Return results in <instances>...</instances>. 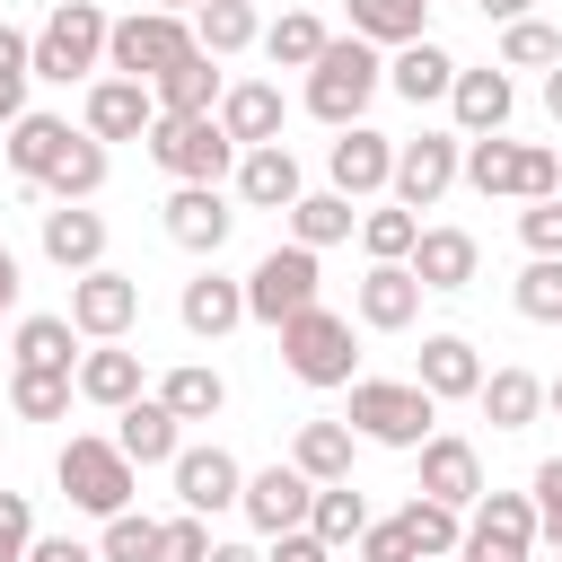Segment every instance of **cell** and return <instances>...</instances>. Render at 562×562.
Masks as SVG:
<instances>
[{
    "label": "cell",
    "instance_id": "cell-1",
    "mask_svg": "<svg viewBox=\"0 0 562 562\" xmlns=\"http://www.w3.org/2000/svg\"><path fill=\"white\" fill-rule=\"evenodd\" d=\"M53 483H61V501H70V509H88V518L105 527V518H123V509H132L140 465H132L114 439L79 430V439H61V457H53Z\"/></svg>",
    "mask_w": 562,
    "mask_h": 562
},
{
    "label": "cell",
    "instance_id": "cell-2",
    "mask_svg": "<svg viewBox=\"0 0 562 562\" xmlns=\"http://www.w3.org/2000/svg\"><path fill=\"white\" fill-rule=\"evenodd\" d=\"M386 88V61H378V44H360V35H334L325 44V61L307 70V114L316 123H334V132H351L360 114H369V97Z\"/></svg>",
    "mask_w": 562,
    "mask_h": 562
},
{
    "label": "cell",
    "instance_id": "cell-3",
    "mask_svg": "<svg viewBox=\"0 0 562 562\" xmlns=\"http://www.w3.org/2000/svg\"><path fill=\"white\" fill-rule=\"evenodd\" d=\"M351 439H369V448H422L430 439V422H439V404L413 386V378H351Z\"/></svg>",
    "mask_w": 562,
    "mask_h": 562
},
{
    "label": "cell",
    "instance_id": "cell-4",
    "mask_svg": "<svg viewBox=\"0 0 562 562\" xmlns=\"http://www.w3.org/2000/svg\"><path fill=\"white\" fill-rule=\"evenodd\" d=\"M105 35H114V18H105L97 0H61V9L35 26V79H53V88L97 79V70H105Z\"/></svg>",
    "mask_w": 562,
    "mask_h": 562
},
{
    "label": "cell",
    "instance_id": "cell-5",
    "mask_svg": "<svg viewBox=\"0 0 562 562\" xmlns=\"http://www.w3.org/2000/svg\"><path fill=\"white\" fill-rule=\"evenodd\" d=\"M281 369H290L299 386H351V378H360L351 316H334L325 299H316L307 316H290V325H281Z\"/></svg>",
    "mask_w": 562,
    "mask_h": 562
},
{
    "label": "cell",
    "instance_id": "cell-6",
    "mask_svg": "<svg viewBox=\"0 0 562 562\" xmlns=\"http://www.w3.org/2000/svg\"><path fill=\"white\" fill-rule=\"evenodd\" d=\"M184 53H193V18H167V9H132L105 35V70L114 79H140V88H158Z\"/></svg>",
    "mask_w": 562,
    "mask_h": 562
},
{
    "label": "cell",
    "instance_id": "cell-7",
    "mask_svg": "<svg viewBox=\"0 0 562 562\" xmlns=\"http://www.w3.org/2000/svg\"><path fill=\"white\" fill-rule=\"evenodd\" d=\"M149 158L176 176V184H220V176H237V140L220 132V114H158L149 123Z\"/></svg>",
    "mask_w": 562,
    "mask_h": 562
},
{
    "label": "cell",
    "instance_id": "cell-8",
    "mask_svg": "<svg viewBox=\"0 0 562 562\" xmlns=\"http://www.w3.org/2000/svg\"><path fill=\"white\" fill-rule=\"evenodd\" d=\"M307 307H316V255H307V246H272V255L246 272V316L281 334V325L307 316Z\"/></svg>",
    "mask_w": 562,
    "mask_h": 562
},
{
    "label": "cell",
    "instance_id": "cell-9",
    "mask_svg": "<svg viewBox=\"0 0 562 562\" xmlns=\"http://www.w3.org/2000/svg\"><path fill=\"white\" fill-rule=\"evenodd\" d=\"M536 544H544V527H536L527 492H483L465 509V562H527Z\"/></svg>",
    "mask_w": 562,
    "mask_h": 562
},
{
    "label": "cell",
    "instance_id": "cell-10",
    "mask_svg": "<svg viewBox=\"0 0 562 562\" xmlns=\"http://www.w3.org/2000/svg\"><path fill=\"white\" fill-rule=\"evenodd\" d=\"M70 325H79V342H123V334L140 325V281L114 272V263L79 272V281H70Z\"/></svg>",
    "mask_w": 562,
    "mask_h": 562
},
{
    "label": "cell",
    "instance_id": "cell-11",
    "mask_svg": "<svg viewBox=\"0 0 562 562\" xmlns=\"http://www.w3.org/2000/svg\"><path fill=\"white\" fill-rule=\"evenodd\" d=\"M457 176H465V140H457V132H422V140H395V184H386V193H395L404 211H430Z\"/></svg>",
    "mask_w": 562,
    "mask_h": 562
},
{
    "label": "cell",
    "instance_id": "cell-12",
    "mask_svg": "<svg viewBox=\"0 0 562 562\" xmlns=\"http://www.w3.org/2000/svg\"><path fill=\"white\" fill-rule=\"evenodd\" d=\"M149 123H158V97H149L140 79H114V70L88 79V114H79L88 140H105V149H114V140H149Z\"/></svg>",
    "mask_w": 562,
    "mask_h": 562
},
{
    "label": "cell",
    "instance_id": "cell-13",
    "mask_svg": "<svg viewBox=\"0 0 562 562\" xmlns=\"http://www.w3.org/2000/svg\"><path fill=\"white\" fill-rule=\"evenodd\" d=\"M167 474H176V509H193V518H211V509H237V501H246V465H237L220 439H211V448H184Z\"/></svg>",
    "mask_w": 562,
    "mask_h": 562
},
{
    "label": "cell",
    "instance_id": "cell-14",
    "mask_svg": "<svg viewBox=\"0 0 562 562\" xmlns=\"http://www.w3.org/2000/svg\"><path fill=\"white\" fill-rule=\"evenodd\" d=\"M246 527L255 536H290V527H307V509H316V483L281 457V465H263V474H246Z\"/></svg>",
    "mask_w": 562,
    "mask_h": 562
},
{
    "label": "cell",
    "instance_id": "cell-15",
    "mask_svg": "<svg viewBox=\"0 0 562 562\" xmlns=\"http://www.w3.org/2000/svg\"><path fill=\"white\" fill-rule=\"evenodd\" d=\"M325 176H334V193L369 202V193L395 184V140L369 132V123H351V132H334V149H325Z\"/></svg>",
    "mask_w": 562,
    "mask_h": 562
},
{
    "label": "cell",
    "instance_id": "cell-16",
    "mask_svg": "<svg viewBox=\"0 0 562 562\" xmlns=\"http://www.w3.org/2000/svg\"><path fill=\"white\" fill-rule=\"evenodd\" d=\"M413 386H422L430 404H474V395H483V351H474L465 334H422Z\"/></svg>",
    "mask_w": 562,
    "mask_h": 562
},
{
    "label": "cell",
    "instance_id": "cell-17",
    "mask_svg": "<svg viewBox=\"0 0 562 562\" xmlns=\"http://www.w3.org/2000/svg\"><path fill=\"white\" fill-rule=\"evenodd\" d=\"M492 483H483V457H474V439H457V430H430L422 439V501H448V509H474Z\"/></svg>",
    "mask_w": 562,
    "mask_h": 562
},
{
    "label": "cell",
    "instance_id": "cell-18",
    "mask_svg": "<svg viewBox=\"0 0 562 562\" xmlns=\"http://www.w3.org/2000/svg\"><path fill=\"white\" fill-rule=\"evenodd\" d=\"M509 105H518V88H509V70H501V61H483V70H457V88H448L457 140H492V132H509Z\"/></svg>",
    "mask_w": 562,
    "mask_h": 562
},
{
    "label": "cell",
    "instance_id": "cell-19",
    "mask_svg": "<svg viewBox=\"0 0 562 562\" xmlns=\"http://www.w3.org/2000/svg\"><path fill=\"white\" fill-rule=\"evenodd\" d=\"M422 281H413V263H369L360 272V290H351V316L369 325V334H404L413 316H422Z\"/></svg>",
    "mask_w": 562,
    "mask_h": 562
},
{
    "label": "cell",
    "instance_id": "cell-20",
    "mask_svg": "<svg viewBox=\"0 0 562 562\" xmlns=\"http://www.w3.org/2000/svg\"><path fill=\"white\" fill-rule=\"evenodd\" d=\"M228 228H237V211H228L220 184H176V193H167V237H176L184 255H220Z\"/></svg>",
    "mask_w": 562,
    "mask_h": 562
},
{
    "label": "cell",
    "instance_id": "cell-21",
    "mask_svg": "<svg viewBox=\"0 0 562 562\" xmlns=\"http://www.w3.org/2000/svg\"><path fill=\"white\" fill-rule=\"evenodd\" d=\"M35 237H44V263H61L70 281L105 263V211H88V202H53Z\"/></svg>",
    "mask_w": 562,
    "mask_h": 562
},
{
    "label": "cell",
    "instance_id": "cell-22",
    "mask_svg": "<svg viewBox=\"0 0 562 562\" xmlns=\"http://www.w3.org/2000/svg\"><path fill=\"white\" fill-rule=\"evenodd\" d=\"M474 272H483V246H474L465 228H422V246H413V281H422L430 299L474 290Z\"/></svg>",
    "mask_w": 562,
    "mask_h": 562
},
{
    "label": "cell",
    "instance_id": "cell-23",
    "mask_svg": "<svg viewBox=\"0 0 562 562\" xmlns=\"http://www.w3.org/2000/svg\"><path fill=\"white\" fill-rule=\"evenodd\" d=\"M176 316H184L193 342H220V334L246 325V281H228V272H193L184 299H176Z\"/></svg>",
    "mask_w": 562,
    "mask_h": 562
},
{
    "label": "cell",
    "instance_id": "cell-24",
    "mask_svg": "<svg viewBox=\"0 0 562 562\" xmlns=\"http://www.w3.org/2000/svg\"><path fill=\"white\" fill-rule=\"evenodd\" d=\"M114 448H123L132 465H176V457H184V422H176L158 395H140V404L114 413Z\"/></svg>",
    "mask_w": 562,
    "mask_h": 562
},
{
    "label": "cell",
    "instance_id": "cell-25",
    "mask_svg": "<svg viewBox=\"0 0 562 562\" xmlns=\"http://www.w3.org/2000/svg\"><path fill=\"white\" fill-rule=\"evenodd\" d=\"M457 70H465V61H457L448 44H430V35H422V44H404V53L386 61V88H395L404 105H448Z\"/></svg>",
    "mask_w": 562,
    "mask_h": 562
},
{
    "label": "cell",
    "instance_id": "cell-26",
    "mask_svg": "<svg viewBox=\"0 0 562 562\" xmlns=\"http://www.w3.org/2000/svg\"><path fill=\"white\" fill-rule=\"evenodd\" d=\"M220 132H228L237 149H272V140H281V88H272V79H228Z\"/></svg>",
    "mask_w": 562,
    "mask_h": 562
},
{
    "label": "cell",
    "instance_id": "cell-27",
    "mask_svg": "<svg viewBox=\"0 0 562 562\" xmlns=\"http://www.w3.org/2000/svg\"><path fill=\"white\" fill-rule=\"evenodd\" d=\"M70 140H79V132H70L61 114H18L0 149H9V176H18L26 193H35V184H44L53 167H61V149H70Z\"/></svg>",
    "mask_w": 562,
    "mask_h": 562
},
{
    "label": "cell",
    "instance_id": "cell-28",
    "mask_svg": "<svg viewBox=\"0 0 562 562\" xmlns=\"http://www.w3.org/2000/svg\"><path fill=\"white\" fill-rule=\"evenodd\" d=\"M299 193H307V184H299V158H290L281 140L237 158V202H246V211H290Z\"/></svg>",
    "mask_w": 562,
    "mask_h": 562
},
{
    "label": "cell",
    "instance_id": "cell-29",
    "mask_svg": "<svg viewBox=\"0 0 562 562\" xmlns=\"http://www.w3.org/2000/svg\"><path fill=\"white\" fill-rule=\"evenodd\" d=\"M79 395H88L97 413H123V404H140V351H123V342H97V351H79Z\"/></svg>",
    "mask_w": 562,
    "mask_h": 562
},
{
    "label": "cell",
    "instance_id": "cell-30",
    "mask_svg": "<svg viewBox=\"0 0 562 562\" xmlns=\"http://www.w3.org/2000/svg\"><path fill=\"white\" fill-rule=\"evenodd\" d=\"M149 97H158V114H220L228 79H220V61H211V53L193 44V53H184V61H176V70H167V79H158Z\"/></svg>",
    "mask_w": 562,
    "mask_h": 562
},
{
    "label": "cell",
    "instance_id": "cell-31",
    "mask_svg": "<svg viewBox=\"0 0 562 562\" xmlns=\"http://www.w3.org/2000/svg\"><path fill=\"white\" fill-rule=\"evenodd\" d=\"M281 220H290V246H307V255H325V246H342V237L360 228L351 193H334V184H325V193H299Z\"/></svg>",
    "mask_w": 562,
    "mask_h": 562
},
{
    "label": "cell",
    "instance_id": "cell-32",
    "mask_svg": "<svg viewBox=\"0 0 562 562\" xmlns=\"http://www.w3.org/2000/svg\"><path fill=\"white\" fill-rule=\"evenodd\" d=\"M9 360H18V369H61V378H79V325H70V316H18Z\"/></svg>",
    "mask_w": 562,
    "mask_h": 562
},
{
    "label": "cell",
    "instance_id": "cell-33",
    "mask_svg": "<svg viewBox=\"0 0 562 562\" xmlns=\"http://www.w3.org/2000/svg\"><path fill=\"white\" fill-rule=\"evenodd\" d=\"M105 176H114V149L79 132V140L61 149V167H53V176H44L35 193H44V202H97V193H105Z\"/></svg>",
    "mask_w": 562,
    "mask_h": 562
},
{
    "label": "cell",
    "instance_id": "cell-34",
    "mask_svg": "<svg viewBox=\"0 0 562 562\" xmlns=\"http://www.w3.org/2000/svg\"><path fill=\"white\" fill-rule=\"evenodd\" d=\"M474 404H483L492 430H527V422L544 413V378H536V369H483V395H474Z\"/></svg>",
    "mask_w": 562,
    "mask_h": 562
},
{
    "label": "cell",
    "instance_id": "cell-35",
    "mask_svg": "<svg viewBox=\"0 0 562 562\" xmlns=\"http://www.w3.org/2000/svg\"><path fill=\"white\" fill-rule=\"evenodd\" d=\"M193 44H202L211 61H237L246 44H263V18H255V0H202V9H193Z\"/></svg>",
    "mask_w": 562,
    "mask_h": 562
},
{
    "label": "cell",
    "instance_id": "cell-36",
    "mask_svg": "<svg viewBox=\"0 0 562 562\" xmlns=\"http://www.w3.org/2000/svg\"><path fill=\"white\" fill-rule=\"evenodd\" d=\"M342 9H351V35H360V44H386V53H404V44L430 35V26H422L430 0H342Z\"/></svg>",
    "mask_w": 562,
    "mask_h": 562
},
{
    "label": "cell",
    "instance_id": "cell-37",
    "mask_svg": "<svg viewBox=\"0 0 562 562\" xmlns=\"http://www.w3.org/2000/svg\"><path fill=\"white\" fill-rule=\"evenodd\" d=\"M158 404H167L176 422H220V404H228V378H220L211 360H184V369H167V378H158Z\"/></svg>",
    "mask_w": 562,
    "mask_h": 562
},
{
    "label": "cell",
    "instance_id": "cell-38",
    "mask_svg": "<svg viewBox=\"0 0 562 562\" xmlns=\"http://www.w3.org/2000/svg\"><path fill=\"white\" fill-rule=\"evenodd\" d=\"M290 465H299L307 483H351V422H299Z\"/></svg>",
    "mask_w": 562,
    "mask_h": 562
},
{
    "label": "cell",
    "instance_id": "cell-39",
    "mask_svg": "<svg viewBox=\"0 0 562 562\" xmlns=\"http://www.w3.org/2000/svg\"><path fill=\"white\" fill-rule=\"evenodd\" d=\"M325 44H334V35H325V18H316V9H281V18L263 26L272 70H316V61H325Z\"/></svg>",
    "mask_w": 562,
    "mask_h": 562
},
{
    "label": "cell",
    "instance_id": "cell-40",
    "mask_svg": "<svg viewBox=\"0 0 562 562\" xmlns=\"http://www.w3.org/2000/svg\"><path fill=\"white\" fill-rule=\"evenodd\" d=\"M395 518H404V536H413V553H422V562L465 553V509H448V501H422V492H413Z\"/></svg>",
    "mask_w": 562,
    "mask_h": 562
},
{
    "label": "cell",
    "instance_id": "cell-41",
    "mask_svg": "<svg viewBox=\"0 0 562 562\" xmlns=\"http://www.w3.org/2000/svg\"><path fill=\"white\" fill-rule=\"evenodd\" d=\"M518 167H527V140H509V132H492V140H465V184L492 202V193H509L518 202Z\"/></svg>",
    "mask_w": 562,
    "mask_h": 562
},
{
    "label": "cell",
    "instance_id": "cell-42",
    "mask_svg": "<svg viewBox=\"0 0 562 562\" xmlns=\"http://www.w3.org/2000/svg\"><path fill=\"white\" fill-rule=\"evenodd\" d=\"M307 527H316L334 553H351V544L369 536V501H360L351 483H316V509H307Z\"/></svg>",
    "mask_w": 562,
    "mask_h": 562
},
{
    "label": "cell",
    "instance_id": "cell-43",
    "mask_svg": "<svg viewBox=\"0 0 562 562\" xmlns=\"http://www.w3.org/2000/svg\"><path fill=\"white\" fill-rule=\"evenodd\" d=\"M360 246H369V263H413V246H422V211H404V202L360 211Z\"/></svg>",
    "mask_w": 562,
    "mask_h": 562
},
{
    "label": "cell",
    "instance_id": "cell-44",
    "mask_svg": "<svg viewBox=\"0 0 562 562\" xmlns=\"http://www.w3.org/2000/svg\"><path fill=\"white\" fill-rule=\"evenodd\" d=\"M70 395H79V378H61V369H18L9 378V413L18 422H61Z\"/></svg>",
    "mask_w": 562,
    "mask_h": 562
},
{
    "label": "cell",
    "instance_id": "cell-45",
    "mask_svg": "<svg viewBox=\"0 0 562 562\" xmlns=\"http://www.w3.org/2000/svg\"><path fill=\"white\" fill-rule=\"evenodd\" d=\"M97 553H105V562H167V518L123 509V518H105V527H97Z\"/></svg>",
    "mask_w": 562,
    "mask_h": 562
},
{
    "label": "cell",
    "instance_id": "cell-46",
    "mask_svg": "<svg viewBox=\"0 0 562 562\" xmlns=\"http://www.w3.org/2000/svg\"><path fill=\"white\" fill-rule=\"evenodd\" d=\"M509 299H518L527 325H562V255H527V272L509 281Z\"/></svg>",
    "mask_w": 562,
    "mask_h": 562
},
{
    "label": "cell",
    "instance_id": "cell-47",
    "mask_svg": "<svg viewBox=\"0 0 562 562\" xmlns=\"http://www.w3.org/2000/svg\"><path fill=\"white\" fill-rule=\"evenodd\" d=\"M26 88H35V35L0 26V123L26 114Z\"/></svg>",
    "mask_w": 562,
    "mask_h": 562
},
{
    "label": "cell",
    "instance_id": "cell-48",
    "mask_svg": "<svg viewBox=\"0 0 562 562\" xmlns=\"http://www.w3.org/2000/svg\"><path fill=\"white\" fill-rule=\"evenodd\" d=\"M553 61H562V35H553L544 18L501 26V70H553Z\"/></svg>",
    "mask_w": 562,
    "mask_h": 562
},
{
    "label": "cell",
    "instance_id": "cell-49",
    "mask_svg": "<svg viewBox=\"0 0 562 562\" xmlns=\"http://www.w3.org/2000/svg\"><path fill=\"white\" fill-rule=\"evenodd\" d=\"M35 553V509L26 492H0V562H26Z\"/></svg>",
    "mask_w": 562,
    "mask_h": 562
},
{
    "label": "cell",
    "instance_id": "cell-50",
    "mask_svg": "<svg viewBox=\"0 0 562 562\" xmlns=\"http://www.w3.org/2000/svg\"><path fill=\"white\" fill-rule=\"evenodd\" d=\"M527 501H536V527H544V544L562 553V457H544V465H536V492H527Z\"/></svg>",
    "mask_w": 562,
    "mask_h": 562
},
{
    "label": "cell",
    "instance_id": "cell-51",
    "mask_svg": "<svg viewBox=\"0 0 562 562\" xmlns=\"http://www.w3.org/2000/svg\"><path fill=\"white\" fill-rule=\"evenodd\" d=\"M562 193V158L544 140H527V167H518V202H553Z\"/></svg>",
    "mask_w": 562,
    "mask_h": 562
},
{
    "label": "cell",
    "instance_id": "cell-52",
    "mask_svg": "<svg viewBox=\"0 0 562 562\" xmlns=\"http://www.w3.org/2000/svg\"><path fill=\"white\" fill-rule=\"evenodd\" d=\"M351 553H360V562H422L413 536H404V518H369V536H360Z\"/></svg>",
    "mask_w": 562,
    "mask_h": 562
},
{
    "label": "cell",
    "instance_id": "cell-53",
    "mask_svg": "<svg viewBox=\"0 0 562 562\" xmlns=\"http://www.w3.org/2000/svg\"><path fill=\"white\" fill-rule=\"evenodd\" d=\"M518 237H527V255H562V193L553 202H527L518 211Z\"/></svg>",
    "mask_w": 562,
    "mask_h": 562
},
{
    "label": "cell",
    "instance_id": "cell-54",
    "mask_svg": "<svg viewBox=\"0 0 562 562\" xmlns=\"http://www.w3.org/2000/svg\"><path fill=\"white\" fill-rule=\"evenodd\" d=\"M167 562H211V527H202L193 509L167 518Z\"/></svg>",
    "mask_w": 562,
    "mask_h": 562
},
{
    "label": "cell",
    "instance_id": "cell-55",
    "mask_svg": "<svg viewBox=\"0 0 562 562\" xmlns=\"http://www.w3.org/2000/svg\"><path fill=\"white\" fill-rule=\"evenodd\" d=\"M263 562H334V544L316 536V527H290V536H272V553Z\"/></svg>",
    "mask_w": 562,
    "mask_h": 562
},
{
    "label": "cell",
    "instance_id": "cell-56",
    "mask_svg": "<svg viewBox=\"0 0 562 562\" xmlns=\"http://www.w3.org/2000/svg\"><path fill=\"white\" fill-rule=\"evenodd\" d=\"M26 562H105V553H97V544H70V536H35Z\"/></svg>",
    "mask_w": 562,
    "mask_h": 562
},
{
    "label": "cell",
    "instance_id": "cell-57",
    "mask_svg": "<svg viewBox=\"0 0 562 562\" xmlns=\"http://www.w3.org/2000/svg\"><path fill=\"white\" fill-rule=\"evenodd\" d=\"M483 18H501V26H518V18H536V0H474Z\"/></svg>",
    "mask_w": 562,
    "mask_h": 562
},
{
    "label": "cell",
    "instance_id": "cell-58",
    "mask_svg": "<svg viewBox=\"0 0 562 562\" xmlns=\"http://www.w3.org/2000/svg\"><path fill=\"white\" fill-rule=\"evenodd\" d=\"M9 307H18V255L0 246V316H9Z\"/></svg>",
    "mask_w": 562,
    "mask_h": 562
},
{
    "label": "cell",
    "instance_id": "cell-59",
    "mask_svg": "<svg viewBox=\"0 0 562 562\" xmlns=\"http://www.w3.org/2000/svg\"><path fill=\"white\" fill-rule=\"evenodd\" d=\"M544 114H553V123H562V61H553V70H544Z\"/></svg>",
    "mask_w": 562,
    "mask_h": 562
},
{
    "label": "cell",
    "instance_id": "cell-60",
    "mask_svg": "<svg viewBox=\"0 0 562 562\" xmlns=\"http://www.w3.org/2000/svg\"><path fill=\"white\" fill-rule=\"evenodd\" d=\"M211 562H263L255 544H211Z\"/></svg>",
    "mask_w": 562,
    "mask_h": 562
},
{
    "label": "cell",
    "instance_id": "cell-61",
    "mask_svg": "<svg viewBox=\"0 0 562 562\" xmlns=\"http://www.w3.org/2000/svg\"><path fill=\"white\" fill-rule=\"evenodd\" d=\"M149 9H167V18H193V9H202V0H149Z\"/></svg>",
    "mask_w": 562,
    "mask_h": 562
},
{
    "label": "cell",
    "instance_id": "cell-62",
    "mask_svg": "<svg viewBox=\"0 0 562 562\" xmlns=\"http://www.w3.org/2000/svg\"><path fill=\"white\" fill-rule=\"evenodd\" d=\"M544 404H553V413H562V378H553V386H544Z\"/></svg>",
    "mask_w": 562,
    "mask_h": 562
},
{
    "label": "cell",
    "instance_id": "cell-63",
    "mask_svg": "<svg viewBox=\"0 0 562 562\" xmlns=\"http://www.w3.org/2000/svg\"><path fill=\"white\" fill-rule=\"evenodd\" d=\"M553 562H562V553H553Z\"/></svg>",
    "mask_w": 562,
    "mask_h": 562
}]
</instances>
